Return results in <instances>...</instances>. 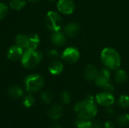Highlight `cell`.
Masks as SVG:
<instances>
[{
    "instance_id": "obj_1",
    "label": "cell",
    "mask_w": 129,
    "mask_h": 128,
    "mask_svg": "<svg viewBox=\"0 0 129 128\" xmlns=\"http://www.w3.org/2000/svg\"><path fill=\"white\" fill-rule=\"evenodd\" d=\"M74 109L79 118L85 120L93 119L98 112L97 106L92 97L87 98V100L76 103Z\"/></svg>"
},
{
    "instance_id": "obj_2",
    "label": "cell",
    "mask_w": 129,
    "mask_h": 128,
    "mask_svg": "<svg viewBox=\"0 0 129 128\" xmlns=\"http://www.w3.org/2000/svg\"><path fill=\"white\" fill-rule=\"evenodd\" d=\"M103 64L108 69L114 70L117 69L121 64L120 55L116 50L112 48H105L101 55Z\"/></svg>"
},
{
    "instance_id": "obj_3",
    "label": "cell",
    "mask_w": 129,
    "mask_h": 128,
    "mask_svg": "<svg viewBox=\"0 0 129 128\" xmlns=\"http://www.w3.org/2000/svg\"><path fill=\"white\" fill-rule=\"evenodd\" d=\"M42 59V54L36 50L26 49L21 58L22 65L27 69H33L37 66Z\"/></svg>"
},
{
    "instance_id": "obj_4",
    "label": "cell",
    "mask_w": 129,
    "mask_h": 128,
    "mask_svg": "<svg viewBox=\"0 0 129 128\" xmlns=\"http://www.w3.org/2000/svg\"><path fill=\"white\" fill-rule=\"evenodd\" d=\"M45 23L49 30L53 32H58L62 27L63 20L58 13L54 11H50L46 14Z\"/></svg>"
},
{
    "instance_id": "obj_5",
    "label": "cell",
    "mask_w": 129,
    "mask_h": 128,
    "mask_svg": "<svg viewBox=\"0 0 129 128\" xmlns=\"http://www.w3.org/2000/svg\"><path fill=\"white\" fill-rule=\"evenodd\" d=\"M25 88L29 92L39 91L44 85V79L39 75H29L24 78Z\"/></svg>"
},
{
    "instance_id": "obj_6",
    "label": "cell",
    "mask_w": 129,
    "mask_h": 128,
    "mask_svg": "<svg viewBox=\"0 0 129 128\" xmlns=\"http://www.w3.org/2000/svg\"><path fill=\"white\" fill-rule=\"evenodd\" d=\"M80 57L79 51L77 48L73 47L67 48L62 54V58L69 63H76Z\"/></svg>"
},
{
    "instance_id": "obj_7",
    "label": "cell",
    "mask_w": 129,
    "mask_h": 128,
    "mask_svg": "<svg viewBox=\"0 0 129 128\" xmlns=\"http://www.w3.org/2000/svg\"><path fill=\"white\" fill-rule=\"evenodd\" d=\"M96 100L98 103H99L101 106L107 107V106H111L114 103L115 98L112 94V93L104 91L97 94Z\"/></svg>"
},
{
    "instance_id": "obj_8",
    "label": "cell",
    "mask_w": 129,
    "mask_h": 128,
    "mask_svg": "<svg viewBox=\"0 0 129 128\" xmlns=\"http://www.w3.org/2000/svg\"><path fill=\"white\" fill-rule=\"evenodd\" d=\"M57 7L60 12L64 14H70L75 10V3L73 0H59Z\"/></svg>"
},
{
    "instance_id": "obj_9",
    "label": "cell",
    "mask_w": 129,
    "mask_h": 128,
    "mask_svg": "<svg viewBox=\"0 0 129 128\" xmlns=\"http://www.w3.org/2000/svg\"><path fill=\"white\" fill-rule=\"evenodd\" d=\"M110 72L107 69L103 68L100 71H98V75L95 79V83L97 86L100 88H104L110 82Z\"/></svg>"
},
{
    "instance_id": "obj_10",
    "label": "cell",
    "mask_w": 129,
    "mask_h": 128,
    "mask_svg": "<svg viewBox=\"0 0 129 128\" xmlns=\"http://www.w3.org/2000/svg\"><path fill=\"white\" fill-rule=\"evenodd\" d=\"M23 54V49L16 45L9 48L7 52V57L11 61H17L18 60H21Z\"/></svg>"
},
{
    "instance_id": "obj_11",
    "label": "cell",
    "mask_w": 129,
    "mask_h": 128,
    "mask_svg": "<svg viewBox=\"0 0 129 128\" xmlns=\"http://www.w3.org/2000/svg\"><path fill=\"white\" fill-rule=\"evenodd\" d=\"M63 109L62 106L57 104L50 107V109L48 111V116L49 117V118L54 121L60 118L63 116Z\"/></svg>"
},
{
    "instance_id": "obj_12",
    "label": "cell",
    "mask_w": 129,
    "mask_h": 128,
    "mask_svg": "<svg viewBox=\"0 0 129 128\" xmlns=\"http://www.w3.org/2000/svg\"><path fill=\"white\" fill-rule=\"evenodd\" d=\"M98 75V69L94 65L89 64L85 67V69L84 71V76L86 80L88 81L95 80Z\"/></svg>"
},
{
    "instance_id": "obj_13",
    "label": "cell",
    "mask_w": 129,
    "mask_h": 128,
    "mask_svg": "<svg viewBox=\"0 0 129 128\" xmlns=\"http://www.w3.org/2000/svg\"><path fill=\"white\" fill-rule=\"evenodd\" d=\"M80 31V26L77 23H70L64 28V34L68 37H75Z\"/></svg>"
},
{
    "instance_id": "obj_14",
    "label": "cell",
    "mask_w": 129,
    "mask_h": 128,
    "mask_svg": "<svg viewBox=\"0 0 129 128\" xmlns=\"http://www.w3.org/2000/svg\"><path fill=\"white\" fill-rule=\"evenodd\" d=\"M51 40L52 43L57 46H62L66 43V37L64 34H63L60 31L54 32L51 37Z\"/></svg>"
},
{
    "instance_id": "obj_15",
    "label": "cell",
    "mask_w": 129,
    "mask_h": 128,
    "mask_svg": "<svg viewBox=\"0 0 129 128\" xmlns=\"http://www.w3.org/2000/svg\"><path fill=\"white\" fill-rule=\"evenodd\" d=\"M63 70V65L59 61H53L51 63L48 67V71L51 75H60Z\"/></svg>"
},
{
    "instance_id": "obj_16",
    "label": "cell",
    "mask_w": 129,
    "mask_h": 128,
    "mask_svg": "<svg viewBox=\"0 0 129 128\" xmlns=\"http://www.w3.org/2000/svg\"><path fill=\"white\" fill-rule=\"evenodd\" d=\"M15 43L23 49H27L29 44V36L24 34H19L15 38Z\"/></svg>"
},
{
    "instance_id": "obj_17",
    "label": "cell",
    "mask_w": 129,
    "mask_h": 128,
    "mask_svg": "<svg viewBox=\"0 0 129 128\" xmlns=\"http://www.w3.org/2000/svg\"><path fill=\"white\" fill-rule=\"evenodd\" d=\"M8 92L9 96L13 98H20L23 94V91L22 88H20L19 86H16V85L10 87L8 88Z\"/></svg>"
},
{
    "instance_id": "obj_18",
    "label": "cell",
    "mask_w": 129,
    "mask_h": 128,
    "mask_svg": "<svg viewBox=\"0 0 129 128\" xmlns=\"http://www.w3.org/2000/svg\"><path fill=\"white\" fill-rule=\"evenodd\" d=\"M40 42V39L36 34H32L29 36V44L27 49L36 50Z\"/></svg>"
},
{
    "instance_id": "obj_19",
    "label": "cell",
    "mask_w": 129,
    "mask_h": 128,
    "mask_svg": "<svg viewBox=\"0 0 129 128\" xmlns=\"http://www.w3.org/2000/svg\"><path fill=\"white\" fill-rule=\"evenodd\" d=\"M116 124L119 127H125L129 125V115L128 114H124L119 115L116 118Z\"/></svg>"
},
{
    "instance_id": "obj_20",
    "label": "cell",
    "mask_w": 129,
    "mask_h": 128,
    "mask_svg": "<svg viewBox=\"0 0 129 128\" xmlns=\"http://www.w3.org/2000/svg\"><path fill=\"white\" fill-rule=\"evenodd\" d=\"M115 79L116 81L119 84L125 83L128 79V74L124 70H118L115 75Z\"/></svg>"
},
{
    "instance_id": "obj_21",
    "label": "cell",
    "mask_w": 129,
    "mask_h": 128,
    "mask_svg": "<svg viewBox=\"0 0 129 128\" xmlns=\"http://www.w3.org/2000/svg\"><path fill=\"white\" fill-rule=\"evenodd\" d=\"M41 99L45 104H49L53 100V94L50 91H45L41 94Z\"/></svg>"
},
{
    "instance_id": "obj_22",
    "label": "cell",
    "mask_w": 129,
    "mask_h": 128,
    "mask_svg": "<svg viewBox=\"0 0 129 128\" xmlns=\"http://www.w3.org/2000/svg\"><path fill=\"white\" fill-rule=\"evenodd\" d=\"M75 125L77 128H90L91 120H85L79 118L75 121Z\"/></svg>"
},
{
    "instance_id": "obj_23",
    "label": "cell",
    "mask_w": 129,
    "mask_h": 128,
    "mask_svg": "<svg viewBox=\"0 0 129 128\" xmlns=\"http://www.w3.org/2000/svg\"><path fill=\"white\" fill-rule=\"evenodd\" d=\"M25 5H26L25 0H11L10 2V6L15 10H20L22 8H23Z\"/></svg>"
},
{
    "instance_id": "obj_24",
    "label": "cell",
    "mask_w": 129,
    "mask_h": 128,
    "mask_svg": "<svg viewBox=\"0 0 129 128\" xmlns=\"http://www.w3.org/2000/svg\"><path fill=\"white\" fill-rule=\"evenodd\" d=\"M118 104L123 109L129 108V96L122 95L119 99Z\"/></svg>"
},
{
    "instance_id": "obj_25",
    "label": "cell",
    "mask_w": 129,
    "mask_h": 128,
    "mask_svg": "<svg viewBox=\"0 0 129 128\" xmlns=\"http://www.w3.org/2000/svg\"><path fill=\"white\" fill-rule=\"evenodd\" d=\"M34 102H35V99H34L33 96L31 95V94H27L23 98V104L26 108H29V107H31L34 104Z\"/></svg>"
},
{
    "instance_id": "obj_26",
    "label": "cell",
    "mask_w": 129,
    "mask_h": 128,
    "mask_svg": "<svg viewBox=\"0 0 129 128\" xmlns=\"http://www.w3.org/2000/svg\"><path fill=\"white\" fill-rule=\"evenodd\" d=\"M71 100V95L70 94V92H68L67 91H64L62 92L61 94V101L63 104H68L70 103Z\"/></svg>"
},
{
    "instance_id": "obj_27",
    "label": "cell",
    "mask_w": 129,
    "mask_h": 128,
    "mask_svg": "<svg viewBox=\"0 0 129 128\" xmlns=\"http://www.w3.org/2000/svg\"><path fill=\"white\" fill-rule=\"evenodd\" d=\"M8 8L4 3H0V20H2L7 14Z\"/></svg>"
},
{
    "instance_id": "obj_28",
    "label": "cell",
    "mask_w": 129,
    "mask_h": 128,
    "mask_svg": "<svg viewBox=\"0 0 129 128\" xmlns=\"http://www.w3.org/2000/svg\"><path fill=\"white\" fill-rule=\"evenodd\" d=\"M105 114L107 117L109 118H112L115 115V111L113 108H111L110 106H107V109H105Z\"/></svg>"
},
{
    "instance_id": "obj_29",
    "label": "cell",
    "mask_w": 129,
    "mask_h": 128,
    "mask_svg": "<svg viewBox=\"0 0 129 128\" xmlns=\"http://www.w3.org/2000/svg\"><path fill=\"white\" fill-rule=\"evenodd\" d=\"M58 52L56 51V50H54V49H51V50H49L47 52V55L51 57V58H56L58 57Z\"/></svg>"
},
{
    "instance_id": "obj_30",
    "label": "cell",
    "mask_w": 129,
    "mask_h": 128,
    "mask_svg": "<svg viewBox=\"0 0 129 128\" xmlns=\"http://www.w3.org/2000/svg\"><path fill=\"white\" fill-rule=\"evenodd\" d=\"M101 122L99 121H91L90 128H101Z\"/></svg>"
},
{
    "instance_id": "obj_31",
    "label": "cell",
    "mask_w": 129,
    "mask_h": 128,
    "mask_svg": "<svg viewBox=\"0 0 129 128\" xmlns=\"http://www.w3.org/2000/svg\"><path fill=\"white\" fill-rule=\"evenodd\" d=\"M104 91H107V92L112 93V92L114 91V87H113L112 84H110L109 83V84H107L104 88Z\"/></svg>"
},
{
    "instance_id": "obj_32",
    "label": "cell",
    "mask_w": 129,
    "mask_h": 128,
    "mask_svg": "<svg viewBox=\"0 0 129 128\" xmlns=\"http://www.w3.org/2000/svg\"><path fill=\"white\" fill-rule=\"evenodd\" d=\"M115 124L113 122V121H107L105 124H104V128H115Z\"/></svg>"
},
{
    "instance_id": "obj_33",
    "label": "cell",
    "mask_w": 129,
    "mask_h": 128,
    "mask_svg": "<svg viewBox=\"0 0 129 128\" xmlns=\"http://www.w3.org/2000/svg\"><path fill=\"white\" fill-rule=\"evenodd\" d=\"M50 128H62V127L60 126L59 124H54V125H52Z\"/></svg>"
},
{
    "instance_id": "obj_34",
    "label": "cell",
    "mask_w": 129,
    "mask_h": 128,
    "mask_svg": "<svg viewBox=\"0 0 129 128\" xmlns=\"http://www.w3.org/2000/svg\"><path fill=\"white\" fill-rule=\"evenodd\" d=\"M28 1H29V2H39V0H28Z\"/></svg>"
},
{
    "instance_id": "obj_35",
    "label": "cell",
    "mask_w": 129,
    "mask_h": 128,
    "mask_svg": "<svg viewBox=\"0 0 129 128\" xmlns=\"http://www.w3.org/2000/svg\"><path fill=\"white\" fill-rule=\"evenodd\" d=\"M49 1H54V0H49Z\"/></svg>"
}]
</instances>
